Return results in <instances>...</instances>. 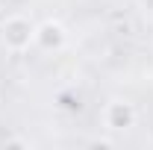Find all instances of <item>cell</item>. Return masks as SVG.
I'll list each match as a JSON object with an SVG mask.
<instances>
[{
  "mask_svg": "<svg viewBox=\"0 0 153 150\" xmlns=\"http://www.w3.org/2000/svg\"><path fill=\"white\" fill-rule=\"evenodd\" d=\"M135 106L133 103H127V100H112V103H106V109H103V124H106V130L112 132H127L135 127Z\"/></svg>",
  "mask_w": 153,
  "mask_h": 150,
  "instance_id": "obj_2",
  "label": "cell"
},
{
  "mask_svg": "<svg viewBox=\"0 0 153 150\" xmlns=\"http://www.w3.org/2000/svg\"><path fill=\"white\" fill-rule=\"evenodd\" d=\"M0 38H3V47L9 53H24V50H30V44L36 38V24L30 18H24V15H12L3 24Z\"/></svg>",
  "mask_w": 153,
  "mask_h": 150,
  "instance_id": "obj_1",
  "label": "cell"
},
{
  "mask_svg": "<svg viewBox=\"0 0 153 150\" xmlns=\"http://www.w3.org/2000/svg\"><path fill=\"white\" fill-rule=\"evenodd\" d=\"M65 41H68V33H65V27H62L59 21H44V24L36 27L33 44H36L38 50H44V53H59V50L65 47Z\"/></svg>",
  "mask_w": 153,
  "mask_h": 150,
  "instance_id": "obj_3",
  "label": "cell"
}]
</instances>
